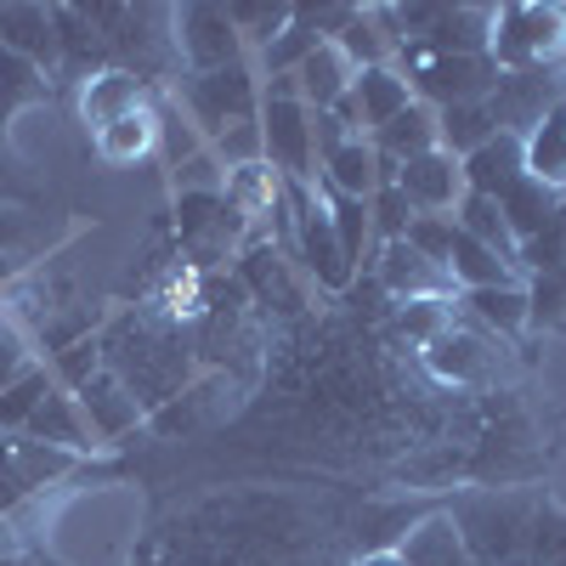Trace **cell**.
<instances>
[{
    "label": "cell",
    "mask_w": 566,
    "mask_h": 566,
    "mask_svg": "<svg viewBox=\"0 0 566 566\" xmlns=\"http://www.w3.org/2000/svg\"><path fill=\"white\" fill-rule=\"evenodd\" d=\"M40 199V181L23 170V159L12 154V142L0 136V205H12V210H29Z\"/></svg>",
    "instance_id": "obj_48"
},
{
    "label": "cell",
    "mask_w": 566,
    "mask_h": 566,
    "mask_svg": "<svg viewBox=\"0 0 566 566\" xmlns=\"http://www.w3.org/2000/svg\"><path fill=\"white\" fill-rule=\"evenodd\" d=\"M283 187H290V210H295L290 261L317 283L323 295H352V290H357V266L346 261V250H340V239H335V227H328L323 199L312 193V187H301V181H283Z\"/></svg>",
    "instance_id": "obj_8"
},
{
    "label": "cell",
    "mask_w": 566,
    "mask_h": 566,
    "mask_svg": "<svg viewBox=\"0 0 566 566\" xmlns=\"http://www.w3.org/2000/svg\"><path fill=\"white\" fill-rule=\"evenodd\" d=\"M261 159L283 181H317V142H312V108L301 103V91L290 74L261 80Z\"/></svg>",
    "instance_id": "obj_4"
},
{
    "label": "cell",
    "mask_w": 566,
    "mask_h": 566,
    "mask_svg": "<svg viewBox=\"0 0 566 566\" xmlns=\"http://www.w3.org/2000/svg\"><path fill=\"white\" fill-rule=\"evenodd\" d=\"M527 301H533V323H566V266L533 277Z\"/></svg>",
    "instance_id": "obj_49"
},
{
    "label": "cell",
    "mask_w": 566,
    "mask_h": 566,
    "mask_svg": "<svg viewBox=\"0 0 566 566\" xmlns=\"http://www.w3.org/2000/svg\"><path fill=\"white\" fill-rule=\"evenodd\" d=\"M488 57L499 63V74H522V69H555L566 63V7H499L493 18V40Z\"/></svg>",
    "instance_id": "obj_7"
},
{
    "label": "cell",
    "mask_w": 566,
    "mask_h": 566,
    "mask_svg": "<svg viewBox=\"0 0 566 566\" xmlns=\"http://www.w3.org/2000/svg\"><path fill=\"white\" fill-rule=\"evenodd\" d=\"M323 210H328V227L346 250V261L363 272V261H374V232H368V199H340L323 187Z\"/></svg>",
    "instance_id": "obj_38"
},
{
    "label": "cell",
    "mask_w": 566,
    "mask_h": 566,
    "mask_svg": "<svg viewBox=\"0 0 566 566\" xmlns=\"http://www.w3.org/2000/svg\"><path fill=\"white\" fill-rule=\"evenodd\" d=\"M317 176L328 193H340V199H368L374 187H380V176H374V148H368V136H352L340 142L335 154H323L317 159Z\"/></svg>",
    "instance_id": "obj_28"
},
{
    "label": "cell",
    "mask_w": 566,
    "mask_h": 566,
    "mask_svg": "<svg viewBox=\"0 0 566 566\" xmlns=\"http://www.w3.org/2000/svg\"><path fill=\"white\" fill-rule=\"evenodd\" d=\"M408 221H413V210H408V199L397 193V187H374V193H368V232H374V250H380V244H397L402 232H408Z\"/></svg>",
    "instance_id": "obj_42"
},
{
    "label": "cell",
    "mask_w": 566,
    "mask_h": 566,
    "mask_svg": "<svg viewBox=\"0 0 566 566\" xmlns=\"http://www.w3.org/2000/svg\"><path fill=\"white\" fill-rule=\"evenodd\" d=\"M170 193H227L221 159L205 148V154H193L187 165H176V170H170Z\"/></svg>",
    "instance_id": "obj_47"
},
{
    "label": "cell",
    "mask_w": 566,
    "mask_h": 566,
    "mask_svg": "<svg viewBox=\"0 0 566 566\" xmlns=\"http://www.w3.org/2000/svg\"><path fill=\"white\" fill-rule=\"evenodd\" d=\"M357 566H402L397 549H374V555H357Z\"/></svg>",
    "instance_id": "obj_52"
},
{
    "label": "cell",
    "mask_w": 566,
    "mask_h": 566,
    "mask_svg": "<svg viewBox=\"0 0 566 566\" xmlns=\"http://www.w3.org/2000/svg\"><path fill=\"white\" fill-rule=\"evenodd\" d=\"M239 283H244V295L266 312H283V317L301 312V283L290 277V255H283L272 239H250L239 250Z\"/></svg>",
    "instance_id": "obj_17"
},
{
    "label": "cell",
    "mask_w": 566,
    "mask_h": 566,
    "mask_svg": "<svg viewBox=\"0 0 566 566\" xmlns=\"http://www.w3.org/2000/svg\"><path fill=\"white\" fill-rule=\"evenodd\" d=\"M560 97H566V63H555V69H522V74H499L488 108H493V119H499L504 136L527 142V136L538 130V119H544Z\"/></svg>",
    "instance_id": "obj_11"
},
{
    "label": "cell",
    "mask_w": 566,
    "mask_h": 566,
    "mask_svg": "<svg viewBox=\"0 0 566 566\" xmlns=\"http://www.w3.org/2000/svg\"><path fill=\"white\" fill-rule=\"evenodd\" d=\"M453 232H459V227H453V216H413V221H408V232H402V244H408V250H419L431 266H442V272H448Z\"/></svg>",
    "instance_id": "obj_43"
},
{
    "label": "cell",
    "mask_w": 566,
    "mask_h": 566,
    "mask_svg": "<svg viewBox=\"0 0 566 566\" xmlns=\"http://www.w3.org/2000/svg\"><path fill=\"white\" fill-rule=\"evenodd\" d=\"M170 40H176L181 74H210V69L250 63L239 29H232V18H227V7H210V0H193V7H170Z\"/></svg>",
    "instance_id": "obj_10"
},
{
    "label": "cell",
    "mask_w": 566,
    "mask_h": 566,
    "mask_svg": "<svg viewBox=\"0 0 566 566\" xmlns=\"http://www.w3.org/2000/svg\"><path fill=\"white\" fill-rule=\"evenodd\" d=\"M57 391V380H52V368L45 363H29L18 380L0 391V437H23L29 431V419L40 413V402Z\"/></svg>",
    "instance_id": "obj_32"
},
{
    "label": "cell",
    "mask_w": 566,
    "mask_h": 566,
    "mask_svg": "<svg viewBox=\"0 0 566 566\" xmlns=\"http://www.w3.org/2000/svg\"><path fill=\"white\" fill-rule=\"evenodd\" d=\"M464 306L476 312L493 335H522L533 323V301H527V283H504V290H470Z\"/></svg>",
    "instance_id": "obj_37"
},
{
    "label": "cell",
    "mask_w": 566,
    "mask_h": 566,
    "mask_svg": "<svg viewBox=\"0 0 566 566\" xmlns=\"http://www.w3.org/2000/svg\"><path fill=\"white\" fill-rule=\"evenodd\" d=\"M148 103H154V91L125 69H108V74L80 85V119L91 125V136H97L103 125H114V119H125V114H136V108H148Z\"/></svg>",
    "instance_id": "obj_20"
},
{
    "label": "cell",
    "mask_w": 566,
    "mask_h": 566,
    "mask_svg": "<svg viewBox=\"0 0 566 566\" xmlns=\"http://www.w3.org/2000/svg\"><path fill=\"white\" fill-rule=\"evenodd\" d=\"M527 566H566V510H560V504H549V499L533 510Z\"/></svg>",
    "instance_id": "obj_41"
},
{
    "label": "cell",
    "mask_w": 566,
    "mask_h": 566,
    "mask_svg": "<svg viewBox=\"0 0 566 566\" xmlns=\"http://www.w3.org/2000/svg\"><path fill=\"white\" fill-rule=\"evenodd\" d=\"M560 266H566V199H560V210L549 216V227L538 232V239H527L522 250H515V272L544 277V272H560Z\"/></svg>",
    "instance_id": "obj_40"
},
{
    "label": "cell",
    "mask_w": 566,
    "mask_h": 566,
    "mask_svg": "<svg viewBox=\"0 0 566 566\" xmlns=\"http://www.w3.org/2000/svg\"><path fill=\"white\" fill-rule=\"evenodd\" d=\"M52 29H57V80L85 85V80H97V74L114 69L108 40H103L97 23H91L85 7H52Z\"/></svg>",
    "instance_id": "obj_14"
},
{
    "label": "cell",
    "mask_w": 566,
    "mask_h": 566,
    "mask_svg": "<svg viewBox=\"0 0 566 566\" xmlns=\"http://www.w3.org/2000/svg\"><path fill=\"white\" fill-rule=\"evenodd\" d=\"M85 12L103 29L114 69L136 74L148 91L159 80H181L176 40H170V7H114V0H97V7H85Z\"/></svg>",
    "instance_id": "obj_2"
},
{
    "label": "cell",
    "mask_w": 566,
    "mask_h": 566,
    "mask_svg": "<svg viewBox=\"0 0 566 566\" xmlns=\"http://www.w3.org/2000/svg\"><path fill=\"white\" fill-rule=\"evenodd\" d=\"M527 176H538L549 187H566V97L527 136Z\"/></svg>",
    "instance_id": "obj_35"
},
{
    "label": "cell",
    "mask_w": 566,
    "mask_h": 566,
    "mask_svg": "<svg viewBox=\"0 0 566 566\" xmlns=\"http://www.w3.org/2000/svg\"><path fill=\"white\" fill-rule=\"evenodd\" d=\"M453 227L464 232V239H476V244H488L499 261H510L515 266V239H510V221H504V210H499V199H482V193H464L459 205H453Z\"/></svg>",
    "instance_id": "obj_34"
},
{
    "label": "cell",
    "mask_w": 566,
    "mask_h": 566,
    "mask_svg": "<svg viewBox=\"0 0 566 566\" xmlns=\"http://www.w3.org/2000/svg\"><path fill=\"white\" fill-rule=\"evenodd\" d=\"M74 402H80V419L91 424V437L103 442H125L130 431H142L148 424V413H142V402L125 391V380L114 368H97L85 386H74Z\"/></svg>",
    "instance_id": "obj_13"
},
{
    "label": "cell",
    "mask_w": 566,
    "mask_h": 566,
    "mask_svg": "<svg viewBox=\"0 0 566 566\" xmlns=\"http://www.w3.org/2000/svg\"><path fill=\"white\" fill-rule=\"evenodd\" d=\"M0 566H34V560H23V555H0Z\"/></svg>",
    "instance_id": "obj_54"
},
{
    "label": "cell",
    "mask_w": 566,
    "mask_h": 566,
    "mask_svg": "<svg viewBox=\"0 0 566 566\" xmlns=\"http://www.w3.org/2000/svg\"><path fill=\"white\" fill-rule=\"evenodd\" d=\"M227 18H232V29H239L244 52H261V45H272L283 29H290L295 0H227Z\"/></svg>",
    "instance_id": "obj_36"
},
{
    "label": "cell",
    "mask_w": 566,
    "mask_h": 566,
    "mask_svg": "<svg viewBox=\"0 0 566 566\" xmlns=\"http://www.w3.org/2000/svg\"><path fill=\"white\" fill-rule=\"evenodd\" d=\"M0 555H18V538H12V527H7V515H0Z\"/></svg>",
    "instance_id": "obj_53"
},
{
    "label": "cell",
    "mask_w": 566,
    "mask_h": 566,
    "mask_svg": "<svg viewBox=\"0 0 566 566\" xmlns=\"http://www.w3.org/2000/svg\"><path fill=\"white\" fill-rule=\"evenodd\" d=\"M397 555H402V566H476V560H470V549H464V538L453 533L448 510L442 515H424V522L397 544Z\"/></svg>",
    "instance_id": "obj_30"
},
{
    "label": "cell",
    "mask_w": 566,
    "mask_h": 566,
    "mask_svg": "<svg viewBox=\"0 0 566 566\" xmlns=\"http://www.w3.org/2000/svg\"><path fill=\"white\" fill-rule=\"evenodd\" d=\"M34 216L29 210H12V205H0V255H12V250H23L29 239H34Z\"/></svg>",
    "instance_id": "obj_51"
},
{
    "label": "cell",
    "mask_w": 566,
    "mask_h": 566,
    "mask_svg": "<svg viewBox=\"0 0 566 566\" xmlns=\"http://www.w3.org/2000/svg\"><path fill=\"white\" fill-rule=\"evenodd\" d=\"M0 52H12L34 69H45L57 80V29H52V7H0Z\"/></svg>",
    "instance_id": "obj_18"
},
{
    "label": "cell",
    "mask_w": 566,
    "mask_h": 566,
    "mask_svg": "<svg viewBox=\"0 0 566 566\" xmlns=\"http://www.w3.org/2000/svg\"><path fill=\"white\" fill-rule=\"evenodd\" d=\"M459 176H464V193H482V199H499L504 187H515L527 176V142H515V136H493L482 142L470 159H459Z\"/></svg>",
    "instance_id": "obj_19"
},
{
    "label": "cell",
    "mask_w": 566,
    "mask_h": 566,
    "mask_svg": "<svg viewBox=\"0 0 566 566\" xmlns=\"http://www.w3.org/2000/svg\"><path fill=\"white\" fill-rule=\"evenodd\" d=\"M413 103H424L431 114L442 108H464V103H488L499 85V63L488 52H464V57H408L397 63Z\"/></svg>",
    "instance_id": "obj_9"
},
{
    "label": "cell",
    "mask_w": 566,
    "mask_h": 566,
    "mask_svg": "<svg viewBox=\"0 0 566 566\" xmlns=\"http://www.w3.org/2000/svg\"><path fill=\"white\" fill-rule=\"evenodd\" d=\"M402 312H397V335H408V340H419V346H431L442 328L453 323V301H397Z\"/></svg>",
    "instance_id": "obj_44"
},
{
    "label": "cell",
    "mask_w": 566,
    "mask_h": 566,
    "mask_svg": "<svg viewBox=\"0 0 566 566\" xmlns=\"http://www.w3.org/2000/svg\"><path fill=\"white\" fill-rule=\"evenodd\" d=\"M368 148L380 154V159H391V165H408L419 154H431L437 148V114L424 108V103H408L402 114H391L380 130L368 136Z\"/></svg>",
    "instance_id": "obj_25"
},
{
    "label": "cell",
    "mask_w": 566,
    "mask_h": 566,
    "mask_svg": "<svg viewBox=\"0 0 566 566\" xmlns=\"http://www.w3.org/2000/svg\"><path fill=\"white\" fill-rule=\"evenodd\" d=\"M91 148H97L103 165H136V159H154L159 154V119H154V103L136 108L114 125H103L97 136H91Z\"/></svg>",
    "instance_id": "obj_26"
},
{
    "label": "cell",
    "mask_w": 566,
    "mask_h": 566,
    "mask_svg": "<svg viewBox=\"0 0 566 566\" xmlns=\"http://www.w3.org/2000/svg\"><path fill=\"white\" fill-rule=\"evenodd\" d=\"M448 277L453 290H504V283H522V272H515L510 261H499L488 244L464 239V232H453V250H448Z\"/></svg>",
    "instance_id": "obj_29"
},
{
    "label": "cell",
    "mask_w": 566,
    "mask_h": 566,
    "mask_svg": "<svg viewBox=\"0 0 566 566\" xmlns=\"http://www.w3.org/2000/svg\"><path fill=\"white\" fill-rule=\"evenodd\" d=\"M210 154L221 159V170H244V165H261V119L221 130V136L210 142Z\"/></svg>",
    "instance_id": "obj_46"
},
{
    "label": "cell",
    "mask_w": 566,
    "mask_h": 566,
    "mask_svg": "<svg viewBox=\"0 0 566 566\" xmlns=\"http://www.w3.org/2000/svg\"><path fill=\"white\" fill-rule=\"evenodd\" d=\"M533 510L527 499H510V493H470L459 504H448V522L464 538L470 560L476 566H515L527 560V533H533Z\"/></svg>",
    "instance_id": "obj_3"
},
{
    "label": "cell",
    "mask_w": 566,
    "mask_h": 566,
    "mask_svg": "<svg viewBox=\"0 0 566 566\" xmlns=\"http://www.w3.org/2000/svg\"><path fill=\"white\" fill-rule=\"evenodd\" d=\"M295 80V91H301V103L312 108V114H328V108H335L340 97H346V91H352V80H357V69L340 57V45L335 40H328V45H317V52L290 74Z\"/></svg>",
    "instance_id": "obj_22"
},
{
    "label": "cell",
    "mask_w": 566,
    "mask_h": 566,
    "mask_svg": "<svg viewBox=\"0 0 566 566\" xmlns=\"http://www.w3.org/2000/svg\"><path fill=\"white\" fill-rule=\"evenodd\" d=\"M154 119H159V165L165 170H176V165H187L193 154L210 148V142L193 130V119L176 108V97H154Z\"/></svg>",
    "instance_id": "obj_39"
},
{
    "label": "cell",
    "mask_w": 566,
    "mask_h": 566,
    "mask_svg": "<svg viewBox=\"0 0 566 566\" xmlns=\"http://www.w3.org/2000/svg\"><path fill=\"white\" fill-rule=\"evenodd\" d=\"M250 227L255 221L227 193H176V244L199 272L239 261V250L250 244Z\"/></svg>",
    "instance_id": "obj_6"
},
{
    "label": "cell",
    "mask_w": 566,
    "mask_h": 566,
    "mask_svg": "<svg viewBox=\"0 0 566 566\" xmlns=\"http://www.w3.org/2000/svg\"><path fill=\"white\" fill-rule=\"evenodd\" d=\"M97 340H103V368L119 374L125 391L142 402V413H159L165 402H176L199 374L193 335H181L170 317H154V312L114 317Z\"/></svg>",
    "instance_id": "obj_1"
},
{
    "label": "cell",
    "mask_w": 566,
    "mask_h": 566,
    "mask_svg": "<svg viewBox=\"0 0 566 566\" xmlns=\"http://www.w3.org/2000/svg\"><path fill=\"white\" fill-rule=\"evenodd\" d=\"M408 103H413V91H408L402 69L386 63V69H363V74L352 80V91H346V97L328 108V114H335L352 136H374L391 114H402Z\"/></svg>",
    "instance_id": "obj_12"
},
{
    "label": "cell",
    "mask_w": 566,
    "mask_h": 566,
    "mask_svg": "<svg viewBox=\"0 0 566 566\" xmlns=\"http://www.w3.org/2000/svg\"><path fill=\"white\" fill-rule=\"evenodd\" d=\"M52 97H57V80H52V74L34 69V63H23V57H12V52H0V136L12 130L18 114L45 108Z\"/></svg>",
    "instance_id": "obj_24"
},
{
    "label": "cell",
    "mask_w": 566,
    "mask_h": 566,
    "mask_svg": "<svg viewBox=\"0 0 566 566\" xmlns=\"http://www.w3.org/2000/svg\"><path fill=\"white\" fill-rule=\"evenodd\" d=\"M29 442H45V448H63V453H91V448H97V437H91V424L80 419V402H74V391H52V397H45L40 402V413L29 419V431H23Z\"/></svg>",
    "instance_id": "obj_23"
},
{
    "label": "cell",
    "mask_w": 566,
    "mask_h": 566,
    "mask_svg": "<svg viewBox=\"0 0 566 566\" xmlns=\"http://www.w3.org/2000/svg\"><path fill=\"white\" fill-rule=\"evenodd\" d=\"M335 45H340V57H346L357 74H363V69H386V63H397V40H391L380 7H357L352 23L335 34Z\"/></svg>",
    "instance_id": "obj_27"
},
{
    "label": "cell",
    "mask_w": 566,
    "mask_h": 566,
    "mask_svg": "<svg viewBox=\"0 0 566 566\" xmlns=\"http://www.w3.org/2000/svg\"><path fill=\"white\" fill-rule=\"evenodd\" d=\"M368 266H374V283H380L391 301H448L453 295V277L442 266H431L419 250H408L402 239L380 244Z\"/></svg>",
    "instance_id": "obj_16"
},
{
    "label": "cell",
    "mask_w": 566,
    "mask_h": 566,
    "mask_svg": "<svg viewBox=\"0 0 566 566\" xmlns=\"http://www.w3.org/2000/svg\"><path fill=\"white\" fill-rule=\"evenodd\" d=\"M493 136H499V119H493L488 103H464V108H442L437 114V148L453 154V159H470Z\"/></svg>",
    "instance_id": "obj_33"
},
{
    "label": "cell",
    "mask_w": 566,
    "mask_h": 566,
    "mask_svg": "<svg viewBox=\"0 0 566 566\" xmlns=\"http://www.w3.org/2000/svg\"><path fill=\"white\" fill-rule=\"evenodd\" d=\"M45 368H52V380H57L63 391H74V386H85L91 374L103 368V340H97V335H91V340H74L69 352L45 357Z\"/></svg>",
    "instance_id": "obj_45"
},
{
    "label": "cell",
    "mask_w": 566,
    "mask_h": 566,
    "mask_svg": "<svg viewBox=\"0 0 566 566\" xmlns=\"http://www.w3.org/2000/svg\"><path fill=\"white\" fill-rule=\"evenodd\" d=\"M170 97L187 119H193V130L205 142H216L232 125L261 119V69L232 63V69H210V74H181L170 85Z\"/></svg>",
    "instance_id": "obj_5"
},
{
    "label": "cell",
    "mask_w": 566,
    "mask_h": 566,
    "mask_svg": "<svg viewBox=\"0 0 566 566\" xmlns=\"http://www.w3.org/2000/svg\"><path fill=\"white\" fill-rule=\"evenodd\" d=\"M560 199H566V187H549V181H538V176H522L515 187H504V193H499V210H504V221H510L515 250H522L527 239H538V232L549 227V216L560 210Z\"/></svg>",
    "instance_id": "obj_21"
},
{
    "label": "cell",
    "mask_w": 566,
    "mask_h": 566,
    "mask_svg": "<svg viewBox=\"0 0 566 566\" xmlns=\"http://www.w3.org/2000/svg\"><path fill=\"white\" fill-rule=\"evenodd\" d=\"M397 193L408 199L413 216H453V205L464 199V176H459V159L431 148L397 170Z\"/></svg>",
    "instance_id": "obj_15"
},
{
    "label": "cell",
    "mask_w": 566,
    "mask_h": 566,
    "mask_svg": "<svg viewBox=\"0 0 566 566\" xmlns=\"http://www.w3.org/2000/svg\"><path fill=\"white\" fill-rule=\"evenodd\" d=\"M424 363H431L442 380H453V386H476L482 374H488V346L476 340V335H464V328H442V335L424 346Z\"/></svg>",
    "instance_id": "obj_31"
},
{
    "label": "cell",
    "mask_w": 566,
    "mask_h": 566,
    "mask_svg": "<svg viewBox=\"0 0 566 566\" xmlns=\"http://www.w3.org/2000/svg\"><path fill=\"white\" fill-rule=\"evenodd\" d=\"M29 363H34V357H29V340L18 335L12 323H0V391H7V386L18 380V374H23Z\"/></svg>",
    "instance_id": "obj_50"
}]
</instances>
